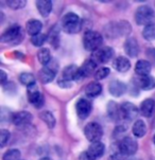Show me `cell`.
Segmentation results:
<instances>
[{"label": "cell", "mask_w": 155, "mask_h": 160, "mask_svg": "<svg viewBox=\"0 0 155 160\" xmlns=\"http://www.w3.org/2000/svg\"><path fill=\"white\" fill-rule=\"evenodd\" d=\"M133 134L134 136L138 137V138H141L146 135L147 132V125L146 123L143 122L142 120H136L135 123L133 124Z\"/></svg>", "instance_id": "cell-27"}, {"label": "cell", "mask_w": 155, "mask_h": 160, "mask_svg": "<svg viewBox=\"0 0 155 160\" xmlns=\"http://www.w3.org/2000/svg\"><path fill=\"white\" fill-rule=\"evenodd\" d=\"M96 67H97V64L95 63L91 58L87 59V61L78 69L77 75H75V81H82L85 78L90 77L95 70H96Z\"/></svg>", "instance_id": "cell-11"}, {"label": "cell", "mask_w": 155, "mask_h": 160, "mask_svg": "<svg viewBox=\"0 0 155 160\" xmlns=\"http://www.w3.org/2000/svg\"><path fill=\"white\" fill-rule=\"evenodd\" d=\"M46 39H47V35L39 33V34L35 35V36L31 37V42L34 46H36V47H42V46L44 45V42H46Z\"/></svg>", "instance_id": "cell-33"}, {"label": "cell", "mask_w": 155, "mask_h": 160, "mask_svg": "<svg viewBox=\"0 0 155 160\" xmlns=\"http://www.w3.org/2000/svg\"><path fill=\"white\" fill-rule=\"evenodd\" d=\"M20 156H21V154L19 150H17V148H12V150L5 152L2 159L3 160H19Z\"/></svg>", "instance_id": "cell-32"}, {"label": "cell", "mask_w": 155, "mask_h": 160, "mask_svg": "<svg viewBox=\"0 0 155 160\" xmlns=\"http://www.w3.org/2000/svg\"><path fill=\"white\" fill-rule=\"evenodd\" d=\"M137 85L143 90H151L155 88V78L151 75L139 77L137 78Z\"/></svg>", "instance_id": "cell-20"}, {"label": "cell", "mask_w": 155, "mask_h": 160, "mask_svg": "<svg viewBox=\"0 0 155 160\" xmlns=\"http://www.w3.org/2000/svg\"><path fill=\"white\" fill-rule=\"evenodd\" d=\"M77 115L80 119H86L91 112V103L86 99H80L75 105Z\"/></svg>", "instance_id": "cell-13"}, {"label": "cell", "mask_w": 155, "mask_h": 160, "mask_svg": "<svg viewBox=\"0 0 155 160\" xmlns=\"http://www.w3.org/2000/svg\"><path fill=\"white\" fill-rule=\"evenodd\" d=\"M19 81H20V83L23 84V85H26L27 87L36 84V83H35L34 75L32 74V73H29V72L21 73V74L19 75Z\"/></svg>", "instance_id": "cell-31"}, {"label": "cell", "mask_w": 155, "mask_h": 160, "mask_svg": "<svg viewBox=\"0 0 155 160\" xmlns=\"http://www.w3.org/2000/svg\"><path fill=\"white\" fill-rule=\"evenodd\" d=\"M127 90V85L118 80L111 81L108 85V91L114 97H121Z\"/></svg>", "instance_id": "cell-17"}, {"label": "cell", "mask_w": 155, "mask_h": 160, "mask_svg": "<svg viewBox=\"0 0 155 160\" xmlns=\"http://www.w3.org/2000/svg\"><path fill=\"white\" fill-rule=\"evenodd\" d=\"M36 8L39 10V14L43 17H47L51 13V10H52V1H49V0H39V1H36Z\"/></svg>", "instance_id": "cell-23"}, {"label": "cell", "mask_w": 155, "mask_h": 160, "mask_svg": "<svg viewBox=\"0 0 155 160\" xmlns=\"http://www.w3.org/2000/svg\"><path fill=\"white\" fill-rule=\"evenodd\" d=\"M124 51L130 58H136L139 54V45L134 37H127L124 42Z\"/></svg>", "instance_id": "cell-15"}, {"label": "cell", "mask_w": 155, "mask_h": 160, "mask_svg": "<svg viewBox=\"0 0 155 160\" xmlns=\"http://www.w3.org/2000/svg\"><path fill=\"white\" fill-rule=\"evenodd\" d=\"M10 138H11L10 132L7 131V129H1V132H0V146L4 148L8 144V142L10 141Z\"/></svg>", "instance_id": "cell-34"}, {"label": "cell", "mask_w": 155, "mask_h": 160, "mask_svg": "<svg viewBox=\"0 0 155 160\" xmlns=\"http://www.w3.org/2000/svg\"><path fill=\"white\" fill-rule=\"evenodd\" d=\"M102 92V86L98 82H90L85 88V94L89 98H96Z\"/></svg>", "instance_id": "cell-25"}, {"label": "cell", "mask_w": 155, "mask_h": 160, "mask_svg": "<svg viewBox=\"0 0 155 160\" xmlns=\"http://www.w3.org/2000/svg\"><path fill=\"white\" fill-rule=\"evenodd\" d=\"M0 74H1V84H4L5 81H7V78H8L7 73H5L3 70H0Z\"/></svg>", "instance_id": "cell-39"}, {"label": "cell", "mask_w": 155, "mask_h": 160, "mask_svg": "<svg viewBox=\"0 0 155 160\" xmlns=\"http://www.w3.org/2000/svg\"><path fill=\"white\" fill-rule=\"evenodd\" d=\"M78 67L75 65H69V66L65 67L62 73L61 80L66 81V82H71L72 80H75V75L78 72Z\"/></svg>", "instance_id": "cell-26"}, {"label": "cell", "mask_w": 155, "mask_h": 160, "mask_svg": "<svg viewBox=\"0 0 155 160\" xmlns=\"http://www.w3.org/2000/svg\"><path fill=\"white\" fill-rule=\"evenodd\" d=\"M154 10L149 5H141L136 10L135 13V20L139 26H148L152 23V20L154 19Z\"/></svg>", "instance_id": "cell-4"}, {"label": "cell", "mask_w": 155, "mask_h": 160, "mask_svg": "<svg viewBox=\"0 0 155 160\" xmlns=\"http://www.w3.org/2000/svg\"><path fill=\"white\" fill-rule=\"evenodd\" d=\"M39 118L42 119V120L44 121L46 124H47V126L49 127V128H53L54 125H55L56 120H55V118H54V116L52 115V112H43L39 115Z\"/></svg>", "instance_id": "cell-29"}, {"label": "cell", "mask_w": 155, "mask_h": 160, "mask_svg": "<svg viewBox=\"0 0 155 160\" xmlns=\"http://www.w3.org/2000/svg\"><path fill=\"white\" fill-rule=\"evenodd\" d=\"M59 85L63 88H68V87H71V83L70 82H66V81H63V80H59Z\"/></svg>", "instance_id": "cell-38"}, {"label": "cell", "mask_w": 155, "mask_h": 160, "mask_svg": "<svg viewBox=\"0 0 155 160\" xmlns=\"http://www.w3.org/2000/svg\"><path fill=\"white\" fill-rule=\"evenodd\" d=\"M43 29V23L37 19H30L26 24V30L31 36L39 34L40 30Z\"/></svg>", "instance_id": "cell-22"}, {"label": "cell", "mask_w": 155, "mask_h": 160, "mask_svg": "<svg viewBox=\"0 0 155 160\" xmlns=\"http://www.w3.org/2000/svg\"><path fill=\"white\" fill-rule=\"evenodd\" d=\"M37 58H39V63L44 66L47 65L51 62V55H50V50L47 48H42L37 52Z\"/></svg>", "instance_id": "cell-28"}, {"label": "cell", "mask_w": 155, "mask_h": 160, "mask_svg": "<svg viewBox=\"0 0 155 160\" xmlns=\"http://www.w3.org/2000/svg\"><path fill=\"white\" fill-rule=\"evenodd\" d=\"M119 143V148L123 156H131L137 152L138 143L134 138L132 137H124L120 140Z\"/></svg>", "instance_id": "cell-7"}, {"label": "cell", "mask_w": 155, "mask_h": 160, "mask_svg": "<svg viewBox=\"0 0 155 160\" xmlns=\"http://www.w3.org/2000/svg\"><path fill=\"white\" fill-rule=\"evenodd\" d=\"M62 29L66 33L75 34L78 33L82 27V21L81 18L79 17L75 13H67L66 15L62 18Z\"/></svg>", "instance_id": "cell-2"}, {"label": "cell", "mask_w": 155, "mask_h": 160, "mask_svg": "<svg viewBox=\"0 0 155 160\" xmlns=\"http://www.w3.org/2000/svg\"><path fill=\"white\" fill-rule=\"evenodd\" d=\"M39 160H51V159H50V158H48V157H44V158L39 159Z\"/></svg>", "instance_id": "cell-40"}, {"label": "cell", "mask_w": 155, "mask_h": 160, "mask_svg": "<svg viewBox=\"0 0 155 160\" xmlns=\"http://www.w3.org/2000/svg\"><path fill=\"white\" fill-rule=\"evenodd\" d=\"M151 64L150 62L145 61V59H139V61L136 63L135 66V71L139 77H146V75H149V73L151 71Z\"/></svg>", "instance_id": "cell-19"}, {"label": "cell", "mask_w": 155, "mask_h": 160, "mask_svg": "<svg viewBox=\"0 0 155 160\" xmlns=\"http://www.w3.org/2000/svg\"><path fill=\"white\" fill-rule=\"evenodd\" d=\"M104 151H105V145L102 142L98 141V142H94L89 145L87 152H86V156H87V158L89 160H98L103 156Z\"/></svg>", "instance_id": "cell-12"}, {"label": "cell", "mask_w": 155, "mask_h": 160, "mask_svg": "<svg viewBox=\"0 0 155 160\" xmlns=\"http://www.w3.org/2000/svg\"><path fill=\"white\" fill-rule=\"evenodd\" d=\"M153 142H154V144H155V135H154V137H153Z\"/></svg>", "instance_id": "cell-41"}, {"label": "cell", "mask_w": 155, "mask_h": 160, "mask_svg": "<svg viewBox=\"0 0 155 160\" xmlns=\"http://www.w3.org/2000/svg\"><path fill=\"white\" fill-rule=\"evenodd\" d=\"M27 90H28L29 102L31 103L33 106L36 107V108L43 107V105H44V102H45L44 94H43L42 92L39 91V87H37L36 84L29 86Z\"/></svg>", "instance_id": "cell-9"}, {"label": "cell", "mask_w": 155, "mask_h": 160, "mask_svg": "<svg viewBox=\"0 0 155 160\" xmlns=\"http://www.w3.org/2000/svg\"><path fill=\"white\" fill-rule=\"evenodd\" d=\"M113 67L119 72H126L131 68V63L124 56H118L113 63Z\"/></svg>", "instance_id": "cell-21"}, {"label": "cell", "mask_w": 155, "mask_h": 160, "mask_svg": "<svg viewBox=\"0 0 155 160\" xmlns=\"http://www.w3.org/2000/svg\"><path fill=\"white\" fill-rule=\"evenodd\" d=\"M103 44V37L99 32L96 31H87L84 34L83 37V46L85 50L90 52H96L101 48Z\"/></svg>", "instance_id": "cell-3"}, {"label": "cell", "mask_w": 155, "mask_h": 160, "mask_svg": "<svg viewBox=\"0 0 155 160\" xmlns=\"http://www.w3.org/2000/svg\"><path fill=\"white\" fill-rule=\"evenodd\" d=\"M154 106H155V102L154 100L152 99H147L145 100L142 103H141L140 106V113L146 118H150L153 113L154 110Z\"/></svg>", "instance_id": "cell-24"}, {"label": "cell", "mask_w": 155, "mask_h": 160, "mask_svg": "<svg viewBox=\"0 0 155 160\" xmlns=\"http://www.w3.org/2000/svg\"><path fill=\"white\" fill-rule=\"evenodd\" d=\"M32 121V115L28 112H18L13 113L12 122L17 126L28 125Z\"/></svg>", "instance_id": "cell-16"}, {"label": "cell", "mask_w": 155, "mask_h": 160, "mask_svg": "<svg viewBox=\"0 0 155 160\" xmlns=\"http://www.w3.org/2000/svg\"><path fill=\"white\" fill-rule=\"evenodd\" d=\"M147 56L150 58L151 62L155 63V48H150L147 50Z\"/></svg>", "instance_id": "cell-37"}, {"label": "cell", "mask_w": 155, "mask_h": 160, "mask_svg": "<svg viewBox=\"0 0 155 160\" xmlns=\"http://www.w3.org/2000/svg\"><path fill=\"white\" fill-rule=\"evenodd\" d=\"M114 54H115V51H114L113 48L102 47V48H100L99 50H97L96 52H94L91 59L97 65L98 64H105L113 58Z\"/></svg>", "instance_id": "cell-8"}, {"label": "cell", "mask_w": 155, "mask_h": 160, "mask_svg": "<svg viewBox=\"0 0 155 160\" xmlns=\"http://www.w3.org/2000/svg\"><path fill=\"white\" fill-rule=\"evenodd\" d=\"M107 113L108 117L114 121H119L122 118V112H121V106H119L116 102L111 101L107 104Z\"/></svg>", "instance_id": "cell-18"}, {"label": "cell", "mask_w": 155, "mask_h": 160, "mask_svg": "<svg viewBox=\"0 0 155 160\" xmlns=\"http://www.w3.org/2000/svg\"><path fill=\"white\" fill-rule=\"evenodd\" d=\"M84 135L91 143L98 142L103 136V128L97 122H89L84 128Z\"/></svg>", "instance_id": "cell-5"}, {"label": "cell", "mask_w": 155, "mask_h": 160, "mask_svg": "<svg viewBox=\"0 0 155 160\" xmlns=\"http://www.w3.org/2000/svg\"><path fill=\"white\" fill-rule=\"evenodd\" d=\"M7 3L8 7H10L11 9L17 10L23 8L27 4V1H23V0H10V1H7Z\"/></svg>", "instance_id": "cell-35"}, {"label": "cell", "mask_w": 155, "mask_h": 160, "mask_svg": "<svg viewBox=\"0 0 155 160\" xmlns=\"http://www.w3.org/2000/svg\"><path fill=\"white\" fill-rule=\"evenodd\" d=\"M110 68H107V67H102V68H100L98 71H96V78L97 80H103V78H105L107 77L108 74H110Z\"/></svg>", "instance_id": "cell-36"}, {"label": "cell", "mask_w": 155, "mask_h": 160, "mask_svg": "<svg viewBox=\"0 0 155 160\" xmlns=\"http://www.w3.org/2000/svg\"><path fill=\"white\" fill-rule=\"evenodd\" d=\"M121 112H122V118L127 121H133L136 119L138 115V109L133 103L126 102L121 105Z\"/></svg>", "instance_id": "cell-14"}, {"label": "cell", "mask_w": 155, "mask_h": 160, "mask_svg": "<svg viewBox=\"0 0 155 160\" xmlns=\"http://www.w3.org/2000/svg\"><path fill=\"white\" fill-rule=\"evenodd\" d=\"M51 63V62H50ZM56 70H58V65L56 63H51V65H47L43 69L39 71V78L43 84L51 83L55 78Z\"/></svg>", "instance_id": "cell-10"}, {"label": "cell", "mask_w": 155, "mask_h": 160, "mask_svg": "<svg viewBox=\"0 0 155 160\" xmlns=\"http://www.w3.org/2000/svg\"><path fill=\"white\" fill-rule=\"evenodd\" d=\"M131 24L126 20H120L118 22H111L108 24V27L105 29V33L107 36L116 38L120 36H127L131 33Z\"/></svg>", "instance_id": "cell-1"}, {"label": "cell", "mask_w": 155, "mask_h": 160, "mask_svg": "<svg viewBox=\"0 0 155 160\" xmlns=\"http://www.w3.org/2000/svg\"><path fill=\"white\" fill-rule=\"evenodd\" d=\"M142 36L145 37V39L149 40V42L155 39V23L152 22L145 27V29L142 31Z\"/></svg>", "instance_id": "cell-30"}, {"label": "cell", "mask_w": 155, "mask_h": 160, "mask_svg": "<svg viewBox=\"0 0 155 160\" xmlns=\"http://www.w3.org/2000/svg\"><path fill=\"white\" fill-rule=\"evenodd\" d=\"M21 37V29L19 26H11L2 33L0 40L4 44H15L17 42V39Z\"/></svg>", "instance_id": "cell-6"}]
</instances>
